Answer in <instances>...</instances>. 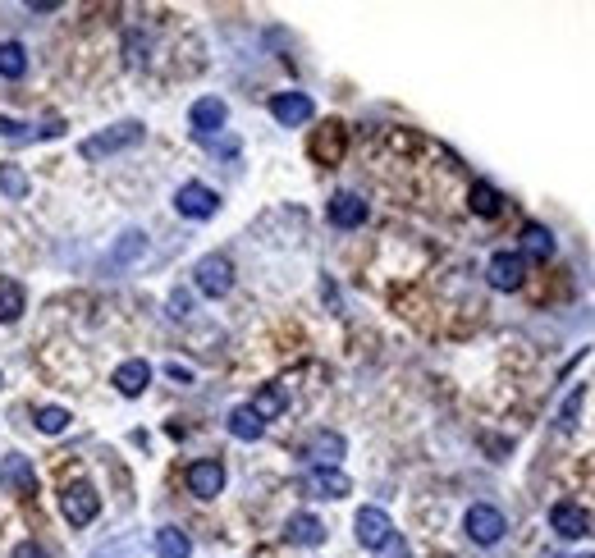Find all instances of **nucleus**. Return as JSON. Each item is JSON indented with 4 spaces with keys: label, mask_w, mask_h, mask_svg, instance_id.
Segmentation results:
<instances>
[{
    "label": "nucleus",
    "mask_w": 595,
    "mask_h": 558,
    "mask_svg": "<svg viewBox=\"0 0 595 558\" xmlns=\"http://www.w3.org/2000/svg\"><path fill=\"white\" fill-rule=\"evenodd\" d=\"M142 138H147V129H142L138 119H124V124H110V129L92 133L78 151H83L87 161H106V156H115V151H124V147H138Z\"/></svg>",
    "instance_id": "1"
},
{
    "label": "nucleus",
    "mask_w": 595,
    "mask_h": 558,
    "mask_svg": "<svg viewBox=\"0 0 595 558\" xmlns=\"http://www.w3.org/2000/svg\"><path fill=\"white\" fill-rule=\"evenodd\" d=\"M463 531H467V540H472V545H499L509 526H504V513H499V508L472 504V508H467V517H463Z\"/></svg>",
    "instance_id": "2"
},
{
    "label": "nucleus",
    "mask_w": 595,
    "mask_h": 558,
    "mask_svg": "<svg viewBox=\"0 0 595 558\" xmlns=\"http://www.w3.org/2000/svg\"><path fill=\"white\" fill-rule=\"evenodd\" d=\"M353 531H357V545L362 549H385L394 540V522L385 508H362L353 517Z\"/></svg>",
    "instance_id": "3"
},
{
    "label": "nucleus",
    "mask_w": 595,
    "mask_h": 558,
    "mask_svg": "<svg viewBox=\"0 0 595 558\" xmlns=\"http://www.w3.org/2000/svg\"><path fill=\"white\" fill-rule=\"evenodd\" d=\"M60 513H65V522L74 526H87L92 517L101 513V499L97 490H92V481H74L65 494H60Z\"/></svg>",
    "instance_id": "4"
},
{
    "label": "nucleus",
    "mask_w": 595,
    "mask_h": 558,
    "mask_svg": "<svg viewBox=\"0 0 595 558\" xmlns=\"http://www.w3.org/2000/svg\"><path fill=\"white\" fill-rule=\"evenodd\" d=\"M197 289H202L206 298H225V293L234 289V266H229V257L211 252V257L197 261Z\"/></svg>",
    "instance_id": "5"
},
{
    "label": "nucleus",
    "mask_w": 595,
    "mask_h": 558,
    "mask_svg": "<svg viewBox=\"0 0 595 558\" xmlns=\"http://www.w3.org/2000/svg\"><path fill=\"white\" fill-rule=\"evenodd\" d=\"M174 211L188 215V220H211L220 211V197L206 188V183H184L179 193H174Z\"/></svg>",
    "instance_id": "6"
},
{
    "label": "nucleus",
    "mask_w": 595,
    "mask_h": 558,
    "mask_svg": "<svg viewBox=\"0 0 595 558\" xmlns=\"http://www.w3.org/2000/svg\"><path fill=\"white\" fill-rule=\"evenodd\" d=\"M0 490H10V494L37 490V472H33V458H28V453H5V458H0Z\"/></svg>",
    "instance_id": "7"
},
{
    "label": "nucleus",
    "mask_w": 595,
    "mask_h": 558,
    "mask_svg": "<svg viewBox=\"0 0 595 558\" xmlns=\"http://www.w3.org/2000/svg\"><path fill=\"white\" fill-rule=\"evenodd\" d=\"M188 494H197V499H216L220 490H225V467H220L216 458H202L188 467Z\"/></svg>",
    "instance_id": "8"
},
{
    "label": "nucleus",
    "mask_w": 595,
    "mask_h": 558,
    "mask_svg": "<svg viewBox=\"0 0 595 558\" xmlns=\"http://www.w3.org/2000/svg\"><path fill=\"white\" fill-rule=\"evenodd\" d=\"M486 275H490V284H495V289L513 293V289H522V279H527V261H522L518 252H495Z\"/></svg>",
    "instance_id": "9"
},
{
    "label": "nucleus",
    "mask_w": 595,
    "mask_h": 558,
    "mask_svg": "<svg viewBox=\"0 0 595 558\" xmlns=\"http://www.w3.org/2000/svg\"><path fill=\"white\" fill-rule=\"evenodd\" d=\"M312 97H307V92H280V97L271 101V115L280 119L284 129H298V124H307V119H312Z\"/></svg>",
    "instance_id": "10"
},
{
    "label": "nucleus",
    "mask_w": 595,
    "mask_h": 558,
    "mask_svg": "<svg viewBox=\"0 0 595 558\" xmlns=\"http://www.w3.org/2000/svg\"><path fill=\"white\" fill-rule=\"evenodd\" d=\"M303 485L316 494V499H344V494L353 490V481H348V476L339 472V467H312Z\"/></svg>",
    "instance_id": "11"
},
{
    "label": "nucleus",
    "mask_w": 595,
    "mask_h": 558,
    "mask_svg": "<svg viewBox=\"0 0 595 558\" xmlns=\"http://www.w3.org/2000/svg\"><path fill=\"white\" fill-rule=\"evenodd\" d=\"M225 119H229V106L220 97L193 101V133H197V138H211V133H220V129H225Z\"/></svg>",
    "instance_id": "12"
},
{
    "label": "nucleus",
    "mask_w": 595,
    "mask_h": 558,
    "mask_svg": "<svg viewBox=\"0 0 595 558\" xmlns=\"http://www.w3.org/2000/svg\"><path fill=\"white\" fill-rule=\"evenodd\" d=\"M344 147H348L344 124H325V129L312 138V161H321V165H339Z\"/></svg>",
    "instance_id": "13"
},
{
    "label": "nucleus",
    "mask_w": 595,
    "mask_h": 558,
    "mask_svg": "<svg viewBox=\"0 0 595 558\" xmlns=\"http://www.w3.org/2000/svg\"><path fill=\"white\" fill-rule=\"evenodd\" d=\"M367 220V202L357 193H335L330 197V225L335 229H357Z\"/></svg>",
    "instance_id": "14"
},
{
    "label": "nucleus",
    "mask_w": 595,
    "mask_h": 558,
    "mask_svg": "<svg viewBox=\"0 0 595 558\" xmlns=\"http://www.w3.org/2000/svg\"><path fill=\"white\" fill-rule=\"evenodd\" d=\"M284 536H289V545L316 549V545H325V526H321V517H312V513H293L289 526H284Z\"/></svg>",
    "instance_id": "15"
},
{
    "label": "nucleus",
    "mask_w": 595,
    "mask_h": 558,
    "mask_svg": "<svg viewBox=\"0 0 595 558\" xmlns=\"http://www.w3.org/2000/svg\"><path fill=\"white\" fill-rule=\"evenodd\" d=\"M550 526L563 540H582L586 531H591V522H586V513L577 504H554L550 508Z\"/></svg>",
    "instance_id": "16"
},
{
    "label": "nucleus",
    "mask_w": 595,
    "mask_h": 558,
    "mask_svg": "<svg viewBox=\"0 0 595 558\" xmlns=\"http://www.w3.org/2000/svg\"><path fill=\"white\" fill-rule=\"evenodd\" d=\"M344 435H335V430H316L312 444H307V458H316V467H339V458H344Z\"/></svg>",
    "instance_id": "17"
},
{
    "label": "nucleus",
    "mask_w": 595,
    "mask_h": 558,
    "mask_svg": "<svg viewBox=\"0 0 595 558\" xmlns=\"http://www.w3.org/2000/svg\"><path fill=\"white\" fill-rule=\"evenodd\" d=\"M147 380H152V366L142 362V357H133V362H124V366L115 371V389H119L124 398H138L142 389H147Z\"/></svg>",
    "instance_id": "18"
},
{
    "label": "nucleus",
    "mask_w": 595,
    "mask_h": 558,
    "mask_svg": "<svg viewBox=\"0 0 595 558\" xmlns=\"http://www.w3.org/2000/svg\"><path fill=\"white\" fill-rule=\"evenodd\" d=\"M467 206H472V215H481V220H495V215L504 211V197H499L495 183L476 179V183H472V193H467Z\"/></svg>",
    "instance_id": "19"
},
{
    "label": "nucleus",
    "mask_w": 595,
    "mask_h": 558,
    "mask_svg": "<svg viewBox=\"0 0 595 558\" xmlns=\"http://www.w3.org/2000/svg\"><path fill=\"white\" fill-rule=\"evenodd\" d=\"M229 435H234V440H261V435H266V421L257 417V412H252V403H243V408H234L229 412Z\"/></svg>",
    "instance_id": "20"
},
{
    "label": "nucleus",
    "mask_w": 595,
    "mask_h": 558,
    "mask_svg": "<svg viewBox=\"0 0 595 558\" xmlns=\"http://www.w3.org/2000/svg\"><path fill=\"white\" fill-rule=\"evenodd\" d=\"M188 554H193V540L179 526H161L156 531V558H188Z\"/></svg>",
    "instance_id": "21"
},
{
    "label": "nucleus",
    "mask_w": 595,
    "mask_h": 558,
    "mask_svg": "<svg viewBox=\"0 0 595 558\" xmlns=\"http://www.w3.org/2000/svg\"><path fill=\"white\" fill-rule=\"evenodd\" d=\"M19 312H23V289H19V279H0V325L19 321Z\"/></svg>",
    "instance_id": "22"
},
{
    "label": "nucleus",
    "mask_w": 595,
    "mask_h": 558,
    "mask_svg": "<svg viewBox=\"0 0 595 558\" xmlns=\"http://www.w3.org/2000/svg\"><path fill=\"white\" fill-rule=\"evenodd\" d=\"M28 74V51L19 42H0V78H23Z\"/></svg>",
    "instance_id": "23"
},
{
    "label": "nucleus",
    "mask_w": 595,
    "mask_h": 558,
    "mask_svg": "<svg viewBox=\"0 0 595 558\" xmlns=\"http://www.w3.org/2000/svg\"><path fill=\"white\" fill-rule=\"evenodd\" d=\"M522 247H527V257L545 261L554 252V234L545 225H527V229H522Z\"/></svg>",
    "instance_id": "24"
},
{
    "label": "nucleus",
    "mask_w": 595,
    "mask_h": 558,
    "mask_svg": "<svg viewBox=\"0 0 595 558\" xmlns=\"http://www.w3.org/2000/svg\"><path fill=\"white\" fill-rule=\"evenodd\" d=\"M0 193L10 197V202H23L28 197V174L19 165H0Z\"/></svg>",
    "instance_id": "25"
},
{
    "label": "nucleus",
    "mask_w": 595,
    "mask_h": 558,
    "mask_svg": "<svg viewBox=\"0 0 595 558\" xmlns=\"http://www.w3.org/2000/svg\"><path fill=\"white\" fill-rule=\"evenodd\" d=\"M284 403H289V398H284V389H280V385H266V389L257 394V403H252V412L266 421V417H280Z\"/></svg>",
    "instance_id": "26"
},
{
    "label": "nucleus",
    "mask_w": 595,
    "mask_h": 558,
    "mask_svg": "<svg viewBox=\"0 0 595 558\" xmlns=\"http://www.w3.org/2000/svg\"><path fill=\"white\" fill-rule=\"evenodd\" d=\"M37 430H42V435H65V430H69V412L65 408H42V412H37Z\"/></svg>",
    "instance_id": "27"
},
{
    "label": "nucleus",
    "mask_w": 595,
    "mask_h": 558,
    "mask_svg": "<svg viewBox=\"0 0 595 558\" xmlns=\"http://www.w3.org/2000/svg\"><path fill=\"white\" fill-rule=\"evenodd\" d=\"M582 403H586V389H573V398L559 408V430H573L577 417H582Z\"/></svg>",
    "instance_id": "28"
},
{
    "label": "nucleus",
    "mask_w": 595,
    "mask_h": 558,
    "mask_svg": "<svg viewBox=\"0 0 595 558\" xmlns=\"http://www.w3.org/2000/svg\"><path fill=\"white\" fill-rule=\"evenodd\" d=\"M92 558H142V554H138V545H133V540H110V545L92 549Z\"/></svg>",
    "instance_id": "29"
},
{
    "label": "nucleus",
    "mask_w": 595,
    "mask_h": 558,
    "mask_svg": "<svg viewBox=\"0 0 595 558\" xmlns=\"http://www.w3.org/2000/svg\"><path fill=\"white\" fill-rule=\"evenodd\" d=\"M142 234L138 229H129V234H124V243H119V252H115V261H133V257H142Z\"/></svg>",
    "instance_id": "30"
},
{
    "label": "nucleus",
    "mask_w": 595,
    "mask_h": 558,
    "mask_svg": "<svg viewBox=\"0 0 595 558\" xmlns=\"http://www.w3.org/2000/svg\"><path fill=\"white\" fill-rule=\"evenodd\" d=\"M188 307H193V298H188V293H174V298H170V316H174V321H184Z\"/></svg>",
    "instance_id": "31"
},
{
    "label": "nucleus",
    "mask_w": 595,
    "mask_h": 558,
    "mask_svg": "<svg viewBox=\"0 0 595 558\" xmlns=\"http://www.w3.org/2000/svg\"><path fill=\"white\" fill-rule=\"evenodd\" d=\"M10 558H46V549H42V545H33V540H19Z\"/></svg>",
    "instance_id": "32"
},
{
    "label": "nucleus",
    "mask_w": 595,
    "mask_h": 558,
    "mask_svg": "<svg viewBox=\"0 0 595 558\" xmlns=\"http://www.w3.org/2000/svg\"><path fill=\"white\" fill-rule=\"evenodd\" d=\"M0 138H28V133H23L19 119H5V115H0Z\"/></svg>",
    "instance_id": "33"
},
{
    "label": "nucleus",
    "mask_w": 595,
    "mask_h": 558,
    "mask_svg": "<svg viewBox=\"0 0 595 558\" xmlns=\"http://www.w3.org/2000/svg\"><path fill=\"white\" fill-rule=\"evenodd\" d=\"M545 558H573V554H559V549H545ZM586 558H595V554H586Z\"/></svg>",
    "instance_id": "34"
}]
</instances>
